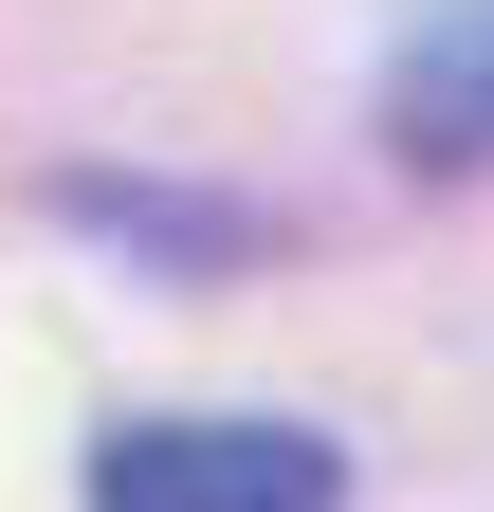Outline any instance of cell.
I'll use <instances>...</instances> for the list:
<instances>
[{
	"label": "cell",
	"mask_w": 494,
	"mask_h": 512,
	"mask_svg": "<svg viewBox=\"0 0 494 512\" xmlns=\"http://www.w3.org/2000/svg\"><path fill=\"white\" fill-rule=\"evenodd\" d=\"M74 494L92 512H330L348 458L312 421H110Z\"/></svg>",
	"instance_id": "cell-1"
},
{
	"label": "cell",
	"mask_w": 494,
	"mask_h": 512,
	"mask_svg": "<svg viewBox=\"0 0 494 512\" xmlns=\"http://www.w3.org/2000/svg\"><path fill=\"white\" fill-rule=\"evenodd\" d=\"M385 147H403V165H494V0H458L440 37H403Z\"/></svg>",
	"instance_id": "cell-2"
}]
</instances>
